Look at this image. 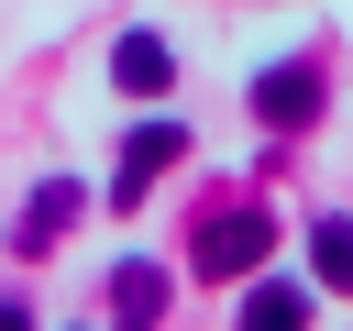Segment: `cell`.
<instances>
[{
    "instance_id": "obj_1",
    "label": "cell",
    "mask_w": 353,
    "mask_h": 331,
    "mask_svg": "<svg viewBox=\"0 0 353 331\" xmlns=\"http://www.w3.org/2000/svg\"><path fill=\"white\" fill-rule=\"evenodd\" d=\"M265 254H276V210H254V199H221V210L188 232V265H199L210 287H243Z\"/></svg>"
},
{
    "instance_id": "obj_4",
    "label": "cell",
    "mask_w": 353,
    "mask_h": 331,
    "mask_svg": "<svg viewBox=\"0 0 353 331\" xmlns=\"http://www.w3.org/2000/svg\"><path fill=\"white\" fill-rule=\"evenodd\" d=\"M165 77H176V44L165 33H121L110 44V88L121 99H165Z\"/></svg>"
},
{
    "instance_id": "obj_6",
    "label": "cell",
    "mask_w": 353,
    "mask_h": 331,
    "mask_svg": "<svg viewBox=\"0 0 353 331\" xmlns=\"http://www.w3.org/2000/svg\"><path fill=\"white\" fill-rule=\"evenodd\" d=\"M232 320H243V331H298V320H309V287H287V276H265V265H254V276H243V298H232Z\"/></svg>"
},
{
    "instance_id": "obj_8",
    "label": "cell",
    "mask_w": 353,
    "mask_h": 331,
    "mask_svg": "<svg viewBox=\"0 0 353 331\" xmlns=\"http://www.w3.org/2000/svg\"><path fill=\"white\" fill-rule=\"evenodd\" d=\"M309 265H320V287H353V221H320L309 232Z\"/></svg>"
},
{
    "instance_id": "obj_7",
    "label": "cell",
    "mask_w": 353,
    "mask_h": 331,
    "mask_svg": "<svg viewBox=\"0 0 353 331\" xmlns=\"http://www.w3.org/2000/svg\"><path fill=\"white\" fill-rule=\"evenodd\" d=\"M110 320H132V331H143V320H165V265L121 254V265H110Z\"/></svg>"
},
{
    "instance_id": "obj_3",
    "label": "cell",
    "mask_w": 353,
    "mask_h": 331,
    "mask_svg": "<svg viewBox=\"0 0 353 331\" xmlns=\"http://www.w3.org/2000/svg\"><path fill=\"white\" fill-rule=\"evenodd\" d=\"M320 99H331V77H320V55H287V66H265V77H254V121H276V132H298V121H320Z\"/></svg>"
},
{
    "instance_id": "obj_2",
    "label": "cell",
    "mask_w": 353,
    "mask_h": 331,
    "mask_svg": "<svg viewBox=\"0 0 353 331\" xmlns=\"http://www.w3.org/2000/svg\"><path fill=\"white\" fill-rule=\"evenodd\" d=\"M188 154V121H132L121 132V166H110V210H143V188Z\"/></svg>"
},
{
    "instance_id": "obj_5",
    "label": "cell",
    "mask_w": 353,
    "mask_h": 331,
    "mask_svg": "<svg viewBox=\"0 0 353 331\" xmlns=\"http://www.w3.org/2000/svg\"><path fill=\"white\" fill-rule=\"evenodd\" d=\"M77 210H88V188H77V177H44V188L22 199V254L66 243V232H77Z\"/></svg>"
}]
</instances>
